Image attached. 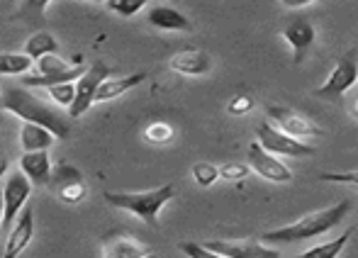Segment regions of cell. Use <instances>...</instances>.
Returning <instances> with one entry per match:
<instances>
[{"mask_svg":"<svg viewBox=\"0 0 358 258\" xmlns=\"http://www.w3.org/2000/svg\"><path fill=\"white\" fill-rule=\"evenodd\" d=\"M0 110L20 117L22 122H32L49 129L57 139H69L71 134V120L64 115L57 105L37 98L22 85H8L0 90Z\"/></svg>","mask_w":358,"mask_h":258,"instance_id":"obj_1","label":"cell"},{"mask_svg":"<svg viewBox=\"0 0 358 258\" xmlns=\"http://www.w3.org/2000/svg\"><path fill=\"white\" fill-rule=\"evenodd\" d=\"M354 202L351 200H341L336 202L334 207H324V210L310 212V215L300 217L292 224L278 227V229H271L261 236V241L268 246H290V244H305L310 239H317V236L327 234L334 227H339L341 222L349 217Z\"/></svg>","mask_w":358,"mask_h":258,"instance_id":"obj_2","label":"cell"},{"mask_svg":"<svg viewBox=\"0 0 358 258\" xmlns=\"http://www.w3.org/2000/svg\"><path fill=\"white\" fill-rule=\"evenodd\" d=\"M103 197L110 207L129 212V215H134L149 227H159L161 210L176 197V188L173 183H166L159 185V188L144 190V193H113V190H105Z\"/></svg>","mask_w":358,"mask_h":258,"instance_id":"obj_3","label":"cell"},{"mask_svg":"<svg viewBox=\"0 0 358 258\" xmlns=\"http://www.w3.org/2000/svg\"><path fill=\"white\" fill-rule=\"evenodd\" d=\"M83 59H76V64H69L59 59L57 54H47V57L37 59L29 69V73L20 76L22 78V88H52L59 83H69L76 80L83 73Z\"/></svg>","mask_w":358,"mask_h":258,"instance_id":"obj_4","label":"cell"},{"mask_svg":"<svg viewBox=\"0 0 358 258\" xmlns=\"http://www.w3.org/2000/svg\"><path fill=\"white\" fill-rule=\"evenodd\" d=\"M358 85V47L349 49L344 57L336 59L334 69L329 71V78L315 90L317 98L341 100Z\"/></svg>","mask_w":358,"mask_h":258,"instance_id":"obj_5","label":"cell"},{"mask_svg":"<svg viewBox=\"0 0 358 258\" xmlns=\"http://www.w3.org/2000/svg\"><path fill=\"white\" fill-rule=\"evenodd\" d=\"M256 141H259L261 149L271 151V154H275V156H292V159L315 156V146H310L307 141L295 139V136H287L285 131H280L275 124H271L268 120L256 127Z\"/></svg>","mask_w":358,"mask_h":258,"instance_id":"obj_6","label":"cell"},{"mask_svg":"<svg viewBox=\"0 0 358 258\" xmlns=\"http://www.w3.org/2000/svg\"><path fill=\"white\" fill-rule=\"evenodd\" d=\"M47 188L66 205H78L88 195V183H85L83 173L76 166L66 164V161H59L57 166H52Z\"/></svg>","mask_w":358,"mask_h":258,"instance_id":"obj_7","label":"cell"},{"mask_svg":"<svg viewBox=\"0 0 358 258\" xmlns=\"http://www.w3.org/2000/svg\"><path fill=\"white\" fill-rule=\"evenodd\" d=\"M266 117H268L271 124H275L280 131H285L287 136H295V139H300V141L324 136V129H322L320 124H315L310 117L295 113V110L283 108V105H268V108H266Z\"/></svg>","mask_w":358,"mask_h":258,"instance_id":"obj_8","label":"cell"},{"mask_svg":"<svg viewBox=\"0 0 358 258\" xmlns=\"http://www.w3.org/2000/svg\"><path fill=\"white\" fill-rule=\"evenodd\" d=\"M110 76V69L108 64L103 62H93L90 64L88 71H83V73L76 78V95H73V103L69 105L66 115L69 120H78L80 115H85V110L93 105V95L95 90H98V85L103 83L105 78Z\"/></svg>","mask_w":358,"mask_h":258,"instance_id":"obj_9","label":"cell"},{"mask_svg":"<svg viewBox=\"0 0 358 258\" xmlns=\"http://www.w3.org/2000/svg\"><path fill=\"white\" fill-rule=\"evenodd\" d=\"M280 34H283V39L292 49V64L300 66L305 62L307 52L312 49V44H315V37H317L315 22H312L307 15H300V13L290 15L283 22V27H280Z\"/></svg>","mask_w":358,"mask_h":258,"instance_id":"obj_10","label":"cell"},{"mask_svg":"<svg viewBox=\"0 0 358 258\" xmlns=\"http://www.w3.org/2000/svg\"><path fill=\"white\" fill-rule=\"evenodd\" d=\"M246 164H249L251 173L268 180V183L283 185V183H290L292 180V171L280 161V156L261 149L259 141H254V144L249 146V151H246Z\"/></svg>","mask_w":358,"mask_h":258,"instance_id":"obj_11","label":"cell"},{"mask_svg":"<svg viewBox=\"0 0 358 258\" xmlns=\"http://www.w3.org/2000/svg\"><path fill=\"white\" fill-rule=\"evenodd\" d=\"M205 249L224 258H280L275 246H268L259 239H210L205 241Z\"/></svg>","mask_w":358,"mask_h":258,"instance_id":"obj_12","label":"cell"},{"mask_svg":"<svg viewBox=\"0 0 358 258\" xmlns=\"http://www.w3.org/2000/svg\"><path fill=\"white\" fill-rule=\"evenodd\" d=\"M29 195H32V183L27 180V175L22 173V171H15V173L8 175V180H5V188L0 197H3V229H8V227L15 224V220H17V215L22 212V207L27 205Z\"/></svg>","mask_w":358,"mask_h":258,"instance_id":"obj_13","label":"cell"},{"mask_svg":"<svg viewBox=\"0 0 358 258\" xmlns=\"http://www.w3.org/2000/svg\"><path fill=\"white\" fill-rule=\"evenodd\" d=\"M103 258H156V254L132 234L113 231L103 239Z\"/></svg>","mask_w":358,"mask_h":258,"instance_id":"obj_14","label":"cell"},{"mask_svg":"<svg viewBox=\"0 0 358 258\" xmlns=\"http://www.w3.org/2000/svg\"><path fill=\"white\" fill-rule=\"evenodd\" d=\"M32 239H34V210L24 205V210L17 215L15 227H10L8 241H5V249H3V258H20V254L27 249Z\"/></svg>","mask_w":358,"mask_h":258,"instance_id":"obj_15","label":"cell"},{"mask_svg":"<svg viewBox=\"0 0 358 258\" xmlns=\"http://www.w3.org/2000/svg\"><path fill=\"white\" fill-rule=\"evenodd\" d=\"M52 156L49 149L42 151H24L20 156V171L27 175V180L32 183V188H47L49 175H52Z\"/></svg>","mask_w":358,"mask_h":258,"instance_id":"obj_16","label":"cell"},{"mask_svg":"<svg viewBox=\"0 0 358 258\" xmlns=\"http://www.w3.org/2000/svg\"><path fill=\"white\" fill-rule=\"evenodd\" d=\"M213 57L203 49H183L176 57H171L169 69L180 76H205L213 71Z\"/></svg>","mask_w":358,"mask_h":258,"instance_id":"obj_17","label":"cell"},{"mask_svg":"<svg viewBox=\"0 0 358 258\" xmlns=\"http://www.w3.org/2000/svg\"><path fill=\"white\" fill-rule=\"evenodd\" d=\"M146 20H149L151 27L164 29V32H190L193 29V22L171 5H154L146 13Z\"/></svg>","mask_w":358,"mask_h":258,"instance_id":"obj_18","label":"cell"},{"mask_svg":"<svg viewBox=\"0 0 358 258\" xmlns=\"http://www.w3.org/2000/svg\"><path fill=\"white\" fill-rule=\"evenodd\" d=\"M146 80V73L144 71H139V73H129V76H120V78H105L103 83L98 85V90H95L93 95V105L95 103H110V100H117L120 95H124L127 90L137 88L139 83H144Z\"/></svg>","mask_w":358,"mask_h":258,"instance_id":"obj_19","label":"cell"},{"mask_svg":"<svg viewBox=\"0 0 358 258\" xmlns=\"http://www.w3.org/2000/svg\"><path fill=\"white\" fill-rule=\"evenodd\" d=\"M57 141V136L49 129L39 127V124L24 122L20 129V146L22 151H42V149H52V144Z\"/></svg>","mask_w":358,"mask_h":258,"instance_id":"obj_20","label":"cell"},{"mask_svg":"<svg viewBox=\"0 0 358 258\" xmlns=\"http://www.w3.org/2000/svg\"><path fill=\"white\" fill-rule=\"evenodd\" d=\"M59 52V39L54 37L52 32H34L32 37L24 42V49L22 54L24 57H29L32 62H37V59L47 57V54H57Z\"/></svg>","mask_w":358,"mask_h":258,"instance_id":"obj_21","label":"cell"},{"mask_svg":"<svg viewBox=\"0 0 358 258\" xmlns=\"http://www.w3.org/2000/svg\"><path fill=\"white\" fill-rule=\"evenodd\" d=\"M351 236H354V227H349V229H346L344 234L336 236V239L324 241V244H317V246H310V249L302 251L297 258H339V254L351 241Z\"/></svg>","mask_w":358,"mask_h":258,"instance_id":"obj_22","label":"cell"},{"mask_svg":"<svg viewBox=\"0 0 358 258\" xmlns=\"http://www.w3.org/2000/svg\"><path fill=\"white\" fill-rule=\"evenodd\" d=\"M32 64V59L24 54H0V76H24Z\"/></svg>","mask_w":358,"mask_h":258,"instance_id":"obj_23","label":"cell"},{"mask_svg":"<svg viewBox=\"0 0 358 258\" xmlns=\"http://www.w3.org/2000/svg\"><path fill=\"white\" fill-rule=\"evenodd\" d=\"M190 173H193V180L200 188H210V185H215L217 178H220V171H217V166L210 164V161H198V164L190 169Z\"/></svg>","mask_w":358,"mask_h":258,"instance_id":"obj_24","label":"cell"},{"mask_svg":"<svg viewBox=\"0 0 358 258\" xmlns=\"http://www.w3.org/2000/svg\"><path fill=\"white\" fill-rule=\"evenodd\" d=\"M173 134H176V129L171 127L169 122H151L144 127V139L149 141V144H156V146L169 144V141L173 139Z\"/></svg>","mask_w":358,"mask_h":258,"instance_id":"obj_25","label":"cell"},{"mask_svg":"<svg viewBox=\"0 0 358 258\" xmlns=\"http://www.w3.org/2000/svg\"><path fill=\"white\" fill-rule=\"evenodd\" d=\"M149 3L151 0H105V8H108L110 13L120 15V17H132V15L144 10Z\"/></svg>","mask_w":358,"mask_h":258,"instance_id":"obj_26","label":"cell"},{"mask_svg":"<svg viewBox=\"0 0 358 258\" xmlns=\"http://www.w3.org/2000/svg\"><path fill=\"white\" fill-rule=\"evenodd\" d=\"M49 90V98L57 108H66L73 103V95H76V80H69V83H59V85H52Z\"/></svg>","mask_w":358,"mask_h":258,"instance_id":"obj_27","label":"cell"},{"mask_svg":"<svg viewBox=\"0 0 358 258\" xmlns=\"http://www.w3.org/2000/svg\"><path fill=\"white\" fill-rule=\"evenodd\" d=\"M217 171H220V178L224 180H244L251 173L249 164H239V161H229V164L217 166Z\"/></svg>","mask_w":358,"mask_h":258,"instance_id":"obj_28","label":"cell"},{"mask_svg":"<svg viewBox=\"0 0 358 258\" xmlns=\"http://www.w3.org/2000/svg\"><path fill=\"white\" fill-rule=\"evenodd\" d=\"M251 110H254V98L246 93H236L234 98L227 103V113L234 115V117H244V115H249Z\"/></svg>","mask_w":358,"mask_h":258,"instance_id":"obj_29","label":"cell"},{"mask_svg":"<svg viewBox=\"0 0 358 258\" xmlns=\"http://www.w3.org/2000/svg\"><path fill=\"white\" fill-rule=\"evenodd\" d=\"M52 0H22L17 10V17H44V10Z\"/></svg>","mask_w":358,"mask_h":258,"instance_id":"obj_30","label":"cell"},{"mask_svg":"<svg viewBox=\"0 0 358 258\" xmlns=\"http://www.w3.org/2000/svg\"><path fill=\"white\" fill-rule=\"evenodd\" d=\"M320 180H327V183H339V185H354V188H358V169L339 171V173H322Z\"/></svg>","mask_w":358,"mask_h":258,"instance_id":"obj_31","label":"cell"},{"mask_svg":"<svg viewBox=\"0 0 358 258\" xmlns=\"http://www.w3.org/2000/svg\"><path fill=\"white\" fill-rule=\"evenodd\" d=\"M178 249L188 258H224V256L215 254V251L205 249L203 244H195V241H183V244H178Z\"/></svg>","mask_w":358,"mask_h":258,"instance_id":"obj_32","label":"cell"},{"mask_svg":"<svg viewBox=\"0 0 358 258\" xmlns=\"http://www.w3.org/2000/svg\"><path fill=\"white\" fill-rule=\"evenodd\" d=\"M312 3H317V0H280V5H283L285 10H302Z\"/></svg>","mask_w":358,"mask_h":258,"instance_id":"obj_33","label":"cell"},{"mask_svg":"<svg viewBox=\"0 0 358 258\" xmlns=\"http://www.w3.org/2000/svg\"><path fill=\"white\" fill-rule=\"evenodd\" d=\"M349 115H351V117H354L356 122H358V90H356V93L349 98Z\"/></svg>","mask_w":358,"mask_h":258,"instance_id":"obj_34","label":"cell"},{"mask_svg":"<svg viewBox=\"0 0 358 258\" xmlns=\"http://www.w3.org/2000/svg\"><path fill=\"white\" fill-rule=\"evenodd\" d=\"M5 171H8V159H5V156L0 154V178L5 175Z\"/></svg>","mask_w":358,"mask_h":258,"instance_id":"obj_35","label":"cell"},{"mask_svg":"<svg viewBox=\"0 0 358 258\" xmlns=\"http://www.w3.org/2000/svg\"><path fill=\"white\" fill-rule=\"evenodd\" d=\"M0 224H3V197H0Z\"/></svg>","mask_w":358,"mask_h":258,"instance_id":"obj_36","label":"cell"},{"mask_svg":"<svg viewBox=\"0 0 358 258\" xmlns=\"http://www.w3.org/2000/svg\"><path fill=\"white\" fill-rule=\"evenodd\" d=\"M3 117H5V113H3V110H0V124H3Z\"/></svg>","mask_w":358,"mask_h":258,"instance_id":"obj_37","label":"cell"},{"mask_svg":"<svg viewBox=\"0 0 358 258\" xmlns=\"http://www.w3.org/2000/svg\"><path fill=\"white\" fill-rule=\"evenodd\" d=\"M93 3H100V0H93ZM103 3H105V0H103Z\"/></svg>","mask_w":358,"mask_h":258,"instance_id":"obj_38","label":"cell"},{"mask_svg":"<svg viewBox=\"0 0 358 258\" xmlns=\"http://www.w3.org/2000/svg\"><path fill=\"white\" fill-rule=\"evenodd\" d=\"M0 90H3V88H0Z\"/></svg>","mask_w":358,"mask_h":258,"instance_id":"obj_39","label":"cell"}]
</instances>
